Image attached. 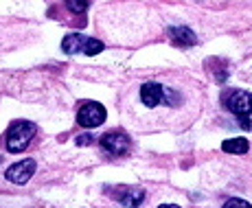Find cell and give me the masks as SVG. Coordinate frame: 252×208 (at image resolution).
Wrapping results in <instances>:
<instances>
[{
	"instance_id": "1",
	"label": "cell",
	"mask_w": 252,
	"mask_h": 208,
	"mask_svg": "<svg viewBox=\"0 0 252 208\" xmlns=\"http://www.w3.org/2000/svg\"><path fill=\"white\" fill-rule=\"evenodd\" d=\"M226 108L239 119V125L252 132V94L244 90H232L226 94Z\"/></svg>"
},
{
	"instance_id": "2",
	"label": "cell",
	"mask_w": 252,
	"mask_h": 208,
	"mask_svg": "<svg viewBox=\"0 0 252 208\" xmlns=\"http://www.w3.org/2000/svg\"><path fill=\"white\" fill-rule=\"evenodd\" d=\"M35 123H31V120H16V123L9 127L7 132V151H24V149L29 147V143H31V138L35 136Z\"/></svg>"
},
{
	"instance_id": "3",
	"label": "cell",
	"mask_w": 252,
	"mask_h": 208,
	"mask_svg": "<svg viewBox=\"0 0 252 208\" xmlns=\"http://www.w3.org/2000/svg\"><path fill=\"white\" fill-rule=\"evenodd\" d=\"M105 108L101 103H96V101H88V103H84L79 108V112H77V123L84 125V127H99L101 123L105 120Z\"/></svg>"
},
{
	"instance_id": "4",
	"label": "cell",
	"mask_w": 252,
	"mask_h": 208,
	"mask_svg": "<svg viewBox=\"0 0 252 208\" xmlns=\"http://www.w3.org/2000/svg\"><path fill=\"white\" fill-rule=\"evenodd\" d=\"M101 149L112 153V156H123L129 151V136L125 132H119V129L103 134L101 136Z\"/></svg>"
},
{
	"instance_id": "5",
	"label": "cell",
	"mask_w": 252,
	"mask_h": 208,
	"mask_svg": "<svg viewBox=\"0 0 252 208\" xmlns=\"http://www.w3.org/2000/svg\"><path fill=\"white\" fill-rule=\"evenodd\" d=\"M33 173H35V160L27 158V160H20L7 169V180L13 184H27Z\"/></svg>"
},
{
	"instance_id": "6",
	"label": "cell",
	"mask_w": 252,
	"mask_h": 208,
	"mask_svg": "<svg viewBox=\"0 0 252 208\" xmlns=\"http://www.w3.org/2000/svg\"><path fill=\"white\" fill-rule=\"evenodd\" d=\"M119 193H114V197L119 200V204H123L125 208H138L145 200V191L136 186H121L116 188Z\"/></svg>"
},
{
	"instance_id": "7",
	"label": "cell",
	"mask_w": 252,
	"mask_h": 208,
	"mask_svg": "<svg viewBox=\"0 0 252 208\" xmlns=\"http://www.w3.org/2000/svg\"><path fill=\"white\" fill-rule=\"evenodd\" d=\"M164 99V90L160 84H156V81H147V84L140 86V101H143L147 108H156V105H160Z\"/></svg>"
},
{
	"instance_id": "8",
	"label": "cell",
	"mask_w": 252,
	"mask_h": 208,
	"mask_svg": "<svg viewBox=\"0 0 252 208\" xmlns=\"http://www.w3.org/2000/svg\"><path fill=\"white\" fill-rule=\"evenodd\" d=\"M169 40H171V44L178 46V48H189V46L197 44L195 33H193L189 27H171L169 29Z\"/></svg>"
},
{
	"instance_id": "9",
	"label": "cell",
	"mask_w": 252,
	"mask_h": 208,
	"mask_svg": "<svg viewBox=\"0 0 252 208\" xmlns=\"http://www.w3.org/2000/svg\"><path fill=\"white\" fill-rule=\"evenodd\" d=\"M86 42H88L86 35H81V33H70V35L64 37L62 48H64V53H68V55H75V53H84Z\"/></svg>"
},
{
	"instance_id": "10",
	"label": "cell",
	"mask_w": 252,
	"mask_h": 208,
	"mask_svg": "<svg viewBox=\"0 0 252 208\" xmlns=\"http://www.w3.org/2000/svg\"><path fill=\"white\" fill-rule=\"evenodd\" d=\"M226 153H246L248 151V140L246 138H230V140H224L221 145Z\"/></svg>"
},
{
	"instance_id": "11",
	"label": "cell",
	"mask_w": 252,
	"mask_h": 208,
	"mask_svg": "<svg viewBox=\"0 0 252 208\" xmlns=\"http://www.w3.org/2000/svg\"><path fill=\"white\" fill-rule=\"evenodd\" d=\"M103 42L101 40H94V37H88V42H86V46H84V53L86 55H96V53H101L103 51Z\"/></svg>"
},
{
	"instance_id": "12",
	"label": "cell",
	"mask_w": 252,
	"mask_h": 208,
	"mask_svg": "<svg viewBox=\"0 0 252 208\" xmlns=\"http://www.w3.org/2000/svg\"><path fill=\"white\" fill-rule=\"evenodd\" d=\"M88 4H90V0H66V7L72 13H84L88 9Z\"/></svg>"
},
{
	"instance_id": "13",
	"label": "cell",
	"mask_w": 252,
	"mask_h": 208,
	"mask_svg": "<svg viewBox=\"0 0 252 208\" xmlns=\"http://www.w3.org/2000/svg\"><path fill=\"white\" fill-rule=\"evenodd\" d=\"M224 208H252L246 200H239V197H230L228 202L224 204Z\"/></svg>"
},
{
	"instance_id": "14",
	"label": "cell",
	"mask_w": 252,
	"mask_h": 208,
	"mask_svg": "<svg viewBox=\"0 0 252 208\" xmlns=\"http://www.w3.org/2000/svg\"><path fill=\"white\" fill-rule=\"evenodd\" d=\"M75 143L77 145H90L92 143V136H90V134H81V136H77Z\"/></svg>"
},
{
	"instance_id": "15",
	"label": "cell",
	"mask_w": 252,
	"mask_h": 208,
	"mask_svg": "<svg viewBox=\"0 0 252 208\" xmlns=\"http://www.w3.org/2000/svg\"><path fill=\"white\" fill-rule=\"evenodd\" d=\"M158 208H180V206H176V204H162V206H158Z\"/></svg>"
}]
</instances>
